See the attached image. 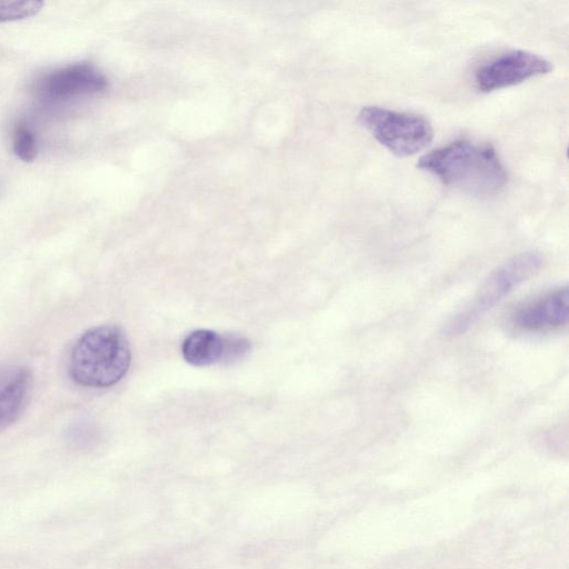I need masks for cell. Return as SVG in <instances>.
Wrapping results in <instances>:
<instances>
[{"mask_svg": "<svg viewBox=\"0 0 569 569\" xmlns=\"http://www.w3.org/2000/svg\"><path fill=\"white\" fill-rule=\"evenodd\" d=\"M417 167L448 187L480 198L500 193L508 181L496 149L466 139L455 140L426 153Z\"/></svg>", "mask_w": 569, "mask_h": 569, "instance_id": "1", "label": "cell"}, {"mask_svg": "<svg viewBox=\"0 0 569 569\" xmlns=\"http://www.w3.org/2000/svg\"><path fill=\"white\" fill-rule=\"evenodd\" d=\"M131 362L129 341L111 325L87 330L73 345L68 370L71 379L88 388H108L119 382Z\"/></svg>", "mask_w": 569, "mask_h": 569, "instance_id": "2", "label": "cell"}, {"mask_svg": "<svg viewBox=\"0 0 569 569\" xmlns=\"http://www.w3.org/2000/svg\"><path fill=\"white\" fill-rule=\"evenodd\" d=\"M543 263V254L530 250L518 253L498 266L482 282L472 302L447 323L442 336L451 338L467 331L515 288L536 274Z\"/></svg>", "mask_w": 569, "mask_h": 569, "instance_id": "3", "label": "cell"}, {"mask_svg": "<svg viewBox=\"0 0 569 569\" xmlns=\"http://www.w3.org/2000/svg\"><path fill=\"white\" fill-rule=\"evenodd\" d=\"M358 120L383 147L398 157H409L429 146L431 123L422 116L378 106L363 107Z\"/></svg>", "mask_w": 569, "mask_h": 569, "instance_id": "4", "label": "cell"}, {"mask_svg": "<svg viewBox=\"0 0 569 569\" xmlns=\"http://www.w3.org/2000/svg\"><path fill=\"white\" fill-rule=\"evenodd\" d=\"M551 70V62L537 53L510 50L481 64L475 72V84L481 92H491L547 74Z\"/></svg>", "mask_w": 569, "mask_h": 569, "instance_id": "5", "label": "cell"}, {"mask_svg": "<svg viewBox=\"0 0 569 569\" xmlns=\"http://www.w3.org/2000/svg\"><path fill=\"white\" fill-rule=\"evenodd\" d=\"M107 78L88 63H74L41 76L34 83V91L46 100H61L76 96L103 91Z\"/></svg>", "mask_w": 569, "mask_h": 569, "instance_id": "6", "label": "cell"}, {"mask_svg": "<svg viewBox=\"0 0 569 569\" xmlns=\"http://www.w3.org/2000/svg\"><path fill=\"white\" fill-rule=\"evenodd\" d=\"M250 350V342L241 336H221L212 330L199 329L182 341L183 359L196 367L236 361Z\"/></svg>", "mask_w": 569, "mask_h": 569, "instance_id": "7", "label": "cell"}, {"mask_svg": "<svg viewBox=\"0 0 569 569\" xmlns=\"http://www.w3.org/2000/svg\"><path fill=\"white\" fill-rule=\"evenodd\" d=\"M569 319V289L558 288L535 300L515 315V323L525 331H540L563 326Z\"/></svg>", "mask_w": 569, "mask_h": 569, "instance_id": "8", "label": "cell"}, {"mask_svg": "<svg viewBox=\"0 0 569 569\" xmlns=\"http://www.w3.org/2000/svg\"><path fill=\"white\" fill-rule=\"evenodd\" d=\"M31 383L32 376L27 367L10 365L0 368V432L23 412Z\"/></svg>", "mask_w": 569, "mask_h": 569, "instance_id": "9", "label": "cell"}, {"mask_svg": "<svg viewBox=\"0 0 569 569\" xmlns=\"http://www.w3.org/2000/svg\"><path fill=\"white\" fill-rule=\"evenodd\" d=\"M43 1L39 0H0V22L22 20L37 14Z\"/></svg>", "mask_w": 569, "mask_h": 569, "instance_id": "10", "label": "cell"}, {"mask_svg": "<svg viewBox=\"0 0 569 569\" xmlns=\"http://www.w3.org/2000/svg\"><path fill=\"white\" fill-rule=\"evenodd\" d=\"M13 152L24 162H31L37 157V140L26 121H20L14 128Z\"/></svg>", "mask_w": 569, "mask_h": 569, "instance_id": "11", "label": "cell"}]
</instances>
